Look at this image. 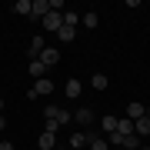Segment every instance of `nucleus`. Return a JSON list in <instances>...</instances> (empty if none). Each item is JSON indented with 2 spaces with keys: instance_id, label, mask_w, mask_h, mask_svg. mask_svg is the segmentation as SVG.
I'll return each mask as SVG.
<instances>
[{
  "instance_id": "9b49d317",
  "label": "nucleus",
  "mask_w": 150,
  "mask_h": 150,
  "mask_svg": "<svg viewBox=\"0 0 150 150\" xmlns=\"http://www.w3.org/2000/svg\"><path fill=\"white\" fill-rule=\"evenodd\" d=\"M64 93L70 97V100H77V97H80V80H74V77H70V80L64 83Z\"/></svg>"
},
{
  "instance_id": "393cba45",
  "label": "nucleus",
  "mask_w": 150,
  "mask_h": 150,
  "mask_svg": "<svg viewBox=\"0 0 150 150\" xmlns=\"http://www.w3.org/2000/svg\"><path fill=\"white\" fill-rule=\"evenodd\" d=\"M0 113H4V100H0Z\"/></svg>"
},
{
  "instance_id": "ddd939ff",
  "label": "nucleus",
  "mask_w": 150,
  "mask_h": 150,
  "mask_svg": "<svg viewBox=\"0 0 150 150\" xmlns=\"http://www.w3.org/2000/svg\"><path fill=\"white\" fill-rule=\"evenodd\" d=\"M43 47H47V43H43V37H30V50H27L30 60H33V57H40V50H43Z\"/></svg>"
},
{
  "instance_id": "aec40b11",
  "label": "nucleus",
  "mask_w": 150,
  "mask_h": 150,
  "mask_svg": "<svg viewBox=\"0 0 150 150\" xmlns=\"http://www.w3.org/2000/svg\"><path fill=\"white\" fill-rule=\"evenodd\" d=\"M93 90H107V77H103V74H93Z\"/></svg>"
},
{
  "instance_id": "20e7f679",
  "label": "nucleus",
  "mask_w": 150,
  "mask_h": 150,
  "mask_svg": "<svg viewBox=\"0 0 150 150\" xmlns=\"http://www.w3.org/2000/svg\"><path fill=\"white\" fill-rule=\"evenodd\" d=\"M40 23H43V27H47L50 33H57L60 27H64V13H54V10H50V13H47V17H43V20H40Z\"/></svg>"
},
{
  "instance_id": "a878e982",
  "label": "nucleus",
  "mask_w": 150,
  "mask_h": 150,
  "mask_svg": "<svg viewBox=\"0 0 150 150\" xmlns=\"http://www.w3.org/2000/svg\"><path fill=\"white\" fill-rule=\"evenodd\" d=\"M110 150H123V147H110Z\"/></svg>"
},
{
  "instance_id": "f257e3e1",
  "label": "nucleus",
  "mask_w": 150,
  "mask_h": 150,
  "mask_svg": "<svg viewBox=\"0 0 150 150\" xmlns=\"http://www.w3.org/2000/svg\"><path fill=\"white\" fill-rule=\"evenodd\" d=\"M47 93H54V80L43 77V80H33V87L27 90V100H37V97H47Z\"/></svg>"
},
{
  "instance_id": "5701e85b",
  "label": "nucleus",
  "mask_w": 150,
  "mask_h": 150,
  "mask_svg": "<svg viewBox=\"0 0 150 150\" xmlns=\"http://www.w3.org/2000/svg\"><path fill=\"white\" fill-rule=\"evenodd\" d=\"M4 127H7V117H0V130H4Z\"/></svg>"
},
{
  "instance_id": "0eeeda50",
  "label": "nucleus",
  "mask_w": 150,
  "mask_h": 150,
  "mask_svg": "<svg viewBox=\"0 0 150 150\" xmlns=\"http://www.w3.org/2000/svg\"><path fill=\"white\" fill-rule=\"evenodd\" d=\"M134 134H137V137H150V110H147L140 120H134Z\"/></svg>"
},
{
  "instance_id": "39448f33",
  "label": "nucleus",
  "mask_w": 150,
  "mask_h": 150,
  "mask_svg": "<svg viewBox=\"0 0 150 150\" xmlns=\"http://www.w3.org/2000/svg\"><path fill=\"white\" fill-rule=\"evenodd\" d=\"M47 13H50V0H33V7H30V20H43Z\"/></svg>"
},
{
  "instance_id": "4be33fe9",
  "label": "nucleus",
  "mask_w": 150,
  "mask_h": 150,
  "mask_svg": "<svg viewBox=\"0 0 150 150\" xmlns=\"http://www.w3.org/2000/svg\"><path fill=\"white\" fill-rule=\"evenodd\" d=\"M0 150H13V144H7V140H0Z\"/></svg>"
},
{
  "instance_id": "f3484780",
  "label": "nucleus",
  "mask_w": 150,
  "mask_h": 150,
  "mask_svg": "<svg viewBox=\"0 0 150 150\" xmlns=\"http://www.w3.org/2000/svg\"><path fill=\"white\" fill-rule=\"evenodd\" d=\"M87 150H110V144H107V140H103V137L90 134V147H87Z\"/></svg>"
},
{
  "instance_id": "f8f14e48",
  "label": "nucleus",
  "mask_w": 150,
  "mask_h": 150,
  "mask_svg": "<svg viewBox=\"0 0 150 150\" xmlns=\"http://www.w3.org/2000/svg\"><path fill=\"white\" fill-rule=\"evenodd\" d=\"M117 134L130 137V134H134V120H127V117H117Z\"/></svg>"
},
{
  "instance_id": "7ed1b4c3",
  "label": "nucleus",
  "mask_w": 150,
  "mask_h": 150,
  "mask_svg": "<svg viewBox=\"0 0 150 150\" xmlns=\"http://www.w3.org/2000/svg\"><path fill=\"white\" fill-rule=\"evenodd\" d=\"M37 60H40V64L50 70V67H57V64H60V50H57V47H43Z\"/></svg>"
},
{
  "instance_id": "4468645a",
  "label": "nucleus",
  "mask_w": 150,
  "mask_h": 150,
  "mask_svg": "<svg viewBox=\"0 0 150 150\" xmlns=\"http://www.w3.org/2000/svg\"><path fill=\"white\" fill-rule=\"evenodd\" d=\"M54 144H57L54 134H40V137H37V147H40V150H57Z\"/></svg>"
},
{
  "instance_id": "f03ea898",
  "label": "nucleus",
  "mask_w": 150,
  "mask_h": 150,
  "mask_svg": "<svg viewBox=\"0 0 150 150\" xmlns=\"http://www.w3.org/2000/svg\"><path fill=\"white\" fill-rule=\"evenodd\" d=\"M43 117H47V120H54L57 127H60V123H70V120H74V113H67L64 107H54V103H50V107L43 110Z\"/></svg>"
},
{
  "instance_id": "9d476101",
  "label": "nucleus",
  "mask_w": 150,
  "mask_h": 150,
  "mask_svg": "<svg viewBox=\"0 0 150 150\" xmlns=\"http://www.w3.org/2000/svg\"><path fill=\"white\" fill-rule=\"evenodd\" d=\"M70 147H74V150H83V147H90V134H83V130H77V134L70 137Z\"/></svg>"
},
{
  "instance_id": "dca6fc26",
  "label": "nucleus",
  "mask_w": 150,
  "mask_h": 150,
  "mask_svg": "<svg viewBox=\"0 0 150 150\" xmlns=\"http://www.w3.org/2000/svg\"><path fill=\"white\" fill-rule=\"evenodd\" d=\"M54 37H57V40H64V43H70V40L77 37V30H74V27H60V30L54 33Z\"/></svg>"
},
{
  "instance_id": "6e6552de",
  "label": "nucleus",
  "mask_w": 150,
  "mask_h": 150,
  "mask_svg": "<svg viewBox=\"0 0 150 150\" xmlns=\"http://www.w3.org/2000/svg\"><path fill=\"white\" fill-rule=\"evenodd\" d=\"M27 70H30V77H33V80H43V77H47V74H50V70H47V67H43V64H40V60H37V57H33V60H30V64H27Z\"/></svg>"
},
{
  "instance_id": "6ab92c4d",
  "label": "nucleus",
  "mask_w": 150,
  "mask_h": 150,
  "mask_svg": "<svg viewBox=\"0 0 150 150\" xmlns=\"http://www.w3.org/2000/svg\"><path fill=\"white\" fill-rule=\"evenodd\" d=\"M77 20H80V17H77L74 10H64V27H74L77 30Z\"/></svg>"
},
{
  "instance_id": "a211bd4d",
  "label": "nucleus",
  "mask_w": 150,
  "mask_h": 150,
  "mask_svg": "<svg viewBox=\"0 0 150 150\" xmlns=\"http://www.w3.org/2000/svg\"><path fill=\"white\" fill-rule=\"evenodd\" d=\"M97 23H100V17H97L93 10H87V13H83V27H87V30H93Z\"/></svg>"
},
{
  "instance_id": "412c9836",
  "label": "nucleus",
  "mask_w": 150,
  "mask_h": 150,
  "mask_svg": "<svg viewBox=\"0 0 150 150\" xmlns=\"http://www.w3.org/2000/svg\"><path fill=\"white\" fill-rule=\"evenodd\" d=\"M103 130L113 134V130H117V117H103Z\"/></svg>"
},
{
  "instance_id": "1a4fd4ad",
  "label": "nucleus",
  "mask_w": 150,
  "mask_h": 150,
  "mask_svg": "<svg viewBox=\"0 0 150 150\" xmlns=\"http://www.w3.org/2000/svg\"><path fill=\"white\" fill-rule=\"evenodd\" d=\"M144 113H147V107H144L140 100H130V103H127V120H140Z\"/></svg>"
},
{
  "instance_id": "423d86ee",
  "label": "nucleus",
  "mask_w": 150,
  "mask_h": 150,
  "mask_svg": "<svg viewBox=\"0 0 150 150\" xmlns=\"http://www.w3.org/2000/svg\"><path fill=\"white\" fill-rule=\"evenodd\" d=\"M74 120H77V123H80V127H90V123L97 120V113H93L90 107H80V110H77V113H74Z\"/></svg>"
},
{
  "instance_id": "2eb2a0df",
  "label": "nucleus",
  "mask_w": 150,
  "mask_h": 150,
  "mask_svg": "<svg viewBox=\"0 0 150 150\" xmlns=\"http://www.w3.org/2000/svg\"><path fill=\"white\" fill-rule=\"evenodd\" d=\"M30 7H33V0H17V4H13V13H20V17H30Z\"/></svg>"
},
{
  "instance_id": "b1692460",
  "label": "nucleus",
  "mask_w": 150,
  "mask_h": 150,
  "mask_svg": "<svg viewBox=\"0 0 150 150\" xmlns=\"http://www.w3.org/2000/svg\"><path fill=\"white\" fill-rule=\"evenodd\" d=\"M137 150H150V147H147V144H140V147H137Z\"/></svg>"
}]
</instances>
